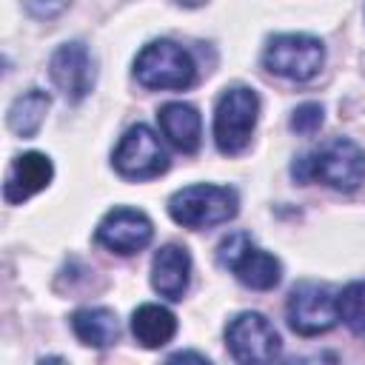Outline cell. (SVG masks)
Listing matches in <instances>:
<instances>
[{"instance_id":"12","label":"cell","mask_w":365,"mask_h":365,"mask_svg":"<svg viewBox=\"0 0 365 365\" xmlns=\"http://www.w3.org/2000/svg\"><path fill=\"white\" fill-rule=\"evenodd\" d=\"M54 177V163L43 154V151H26L17 154L6 171V182H3V200L9 205H17L34 194H40L43 188H48Z\"/></svg>"},{"instance_id":"11","label":"cell","mask_w":365,"mask_h":365,"mask_svg":"<svg viewBox=\"0 0 365 365\" xmlns=\"http://www.w3.org/2000/svg\"><path fill=\"white\" fill-rule=\"evenodd\" d=\"M48 74L68 103H80L83 97H88V91L94 88V63L86 43L71 40L57 46L48 60Z\"/></svg>"},{"instance_id":"2","label":"cell","mask_w":365,"mask_h":365,"mask_svg":"<svg viewBox=\"0 0 365 365\" xmlns=\"http://www.w3.org/2000/svg\"><path fill=\"white\" fill-rule=\"evenodd\" d=\"M240 211V197L228 185H214V182H197L185 185L171 194L168 200V214L177 225L200 231V228H214L228 220H234Z\"/></svg>"},{"instance_id":"3","label":"cell","mask_w":365,"mask_h":365,"mask_svg":"<svg viewBox=\"0 0 365 365\" xmlns=\"http://www.w3.org/2000/svg\"><path fill=\"white\" fill-rule=\"evenodd\" d=\"M134 77L154 91H182L197 80L194 57L174 40H151L134 60Z\"/></svg>"},{"instance_id":"14","label":"cell","mask_w":365,"mask_h":365,"mask_svg":"<svg viewBox=\"0 0 365 365\" xmlns=\"http://www.w3.org/2000/svg\"><path fill=\"white\" fill-rule=\"evenodd\" d=\"M157 123H160V131L163 137L182 154H194L202 143V120H200V111L191 106V103H165L160 111H157Z\"/></svg>"},{"instance_id":"6","label":"cell","mask_w":365,"mask_h":365,"mask_svg":"<svg viewBox=\"0 0 365 365\" xmlns=\"http://www.w3.org/2000/svg\"><path fill=\"white\" fill-rule=\"evenodd\" d=\"M322 63H325V46L311 34H274L262 51V66L271 74L294 83L314 80Z\"/></svg>"},{"instance_id":"20","label":"cell","mask_w":365,"mask_h":365,"mask_svg":"<svg viewBox=\"0 0 365 365\" xmlns=\"http://www.w3.org/2000/svg\"><path fill=\"white\" fill-rule=\"evenodd\" d=\"M71 6V0H23V9L37 20H51L63 14Z\"/></svg>"},{"instance_id":"10","label":"cell","mask_w":365,"mask_h":365,"mask_svg":"<svg viewBox=\"0 0 365 365\" xmlns=\"http://www.w3.org/2000/svg\"><path fill=\"white\" fill-rule=\"evenodd\" d=\"M151 237H154V225L148 214L140 208H128V205L111 208L94 228V242L120 257L143 251L151 242Z\"/></svg>"},{"instance_id":"8","label":"cell","mask_w":365,"mask_h":365,"mask_svg":"<svg viewBox=\"0 0 365 365\" xmlns=\"http://www.w3.org/2000/svg\"><path fill=\"white\" fill-rule=\"evenodd\" d=\"M285 319H288V328L299 336L325 334L339 319L336 294L322 282H299L288 294Z\"/></svg>"},{"instance_id":"7","label":"cell","mask_w":365,"mask_h":365,"mask_svg":"<svg viewBox=\"0 0 365 365\" xmlns=\"http://www.w3.org/2000/svg\"><path fill=\"white\" fill-rule=\"evenodd\" d=\"M111 165L123 180L140 182V180H154L163 171H168V154H165L157 131L148 128L145 123H137L120 137V143L111 154Z\"/></svg>"},{"instance_id":"18","label":"cell","mask_w":365,"mask_h":365,"mask_svg":"<svg viewBox=\"0 0 365 365\" xmlns=\"http://www.w3.org/2000/svg\"><path fill=\"white\" fill-rule=\"evenodd\" d=\"M336 308H339V319L348 325V331L356 336H365V279L345 285L336 294Z\"/></svg>"},{"instance_id":"17","label":"cell","mask_w":365,"mask_h":365,"mask_svg":"<svg viewBox=\"0 0 365 365\" xmlns=\"http://www.w3.org/2000/svg\"><path fill=\"white\" fill-rule=\"evenodd\" d=\"M48 106H51V94H48V91H43V88H29V91H23V94L14 97V103L9 106V117H6V120H9V128H11L17 137H23V140L34 137V134L40 131L46 114H48Z\"/></svg>"},{"instance_id":"13","label":"cell","mask_w":365,"mask_h":365,"mask_svg":"<svg viewBox=\"0 0 365 365\" xmlns=\"http://www.w3.org/2000/svg\"><path fill=\"white\" fill-rule=\"evenodd\" d=\"M188 282H191V254L177 242L163 245L151 259V288L160 297L177 302L185 297Z\"/></svg>"},{"instance_id":"22","label":"cell","mask_w":365,"mask_h":365,"mask_svg":"<svg viewBox=\"0 0 365 365\" xmlns=\"http://www.w3.org/2000/svg\"><path fill=\"white\" fill-rule=\"evenodd\" d=\"M180 6H188V9H197V6H202V3H208V0H177Z\"/></svg>"},{"instance_id":"5","label":"cell","mask_w":365,"mask_h":365,"mask_svg":"<svg viewBox=\"0 0 365 365\" xmlns=\"http://www.w3.org/2000/svg\"><path fill=\"white\" fill-rule=\"evenodd\" d=\"M217 262L251 291H271L282 279V262L262 251L245 231H234L217 245Z\"/></svg>"},{"instance_id":"15","label":"cell","mask_w":365,"mask_h":365,"mask_svg":"<svg viewBox=\"0 0 365 365\" xmlns=\"http://www.w3.org/2000/svg\"><path fill=\"white\" fill-rule=\"evenodd\" d=\"M131 334L143 348H163L177 334V317L157 302H143L131 314Z\"/></svg>"},{"instance_id":"1","label":"cell","mask_w":365,"mask_h":365,"mask_svg":"<svg viewBox=\"0 0 365 365\" xmlns=\"http://www.w3.org/2000/svg\"><path fill=\"white\" fill-rule=\"evenodd\" d=\"M291 177L302 185L325 182L336 191H356L365 180V151L348 137H334L325 145L297 157Z\"/></svg>"},{"instance_id":"9","label":"cell","mask_w":365,"mask_h":365,"mask_svg":"<svg viewBox=\"0 0 365 365\" xmlns=\"http://www.w3.org/2000/svg\"><path fill=\"white\" fill-rule=\"evenodd\" d=\"M225 345L237 362H271L282 351L274 322L259 311H242L225 325Z\"/></svg>"},{"instance_id":"19","label":"cell","mask_w":365,"mask_h":365,"mask_svg":"<svg viewBox=\"0 0 365 365\" xmlns=\"http://www.w3.org/2000/svg\"><path fill=\"white\" fill-rule=\"evenodd\" d=\"M322 123H325V108L319 103H302L291 114V131H297L302 137L317 134L322 128Z\"/></svg>"},{"instance_id":"16","label":"cell","mask_w":365,"mask_h":365,"mask_svg":"<svg viewBox=\"0 0 365 365\" xmlns=\"http://www.w3.org/2000/svg\"><path fill=\"white\" fill-rule=\"evenodd\" d=\"M71 331L83 345L108 348L120 336V322L111 308H80L71 314Z\"/></svg>"},{"instance_id":"21","label":"cell","mask_w":365,"mask_h":365,"mask_svg":"<svg viewBox=\"0 0 365 365\" xmlns=\"http://www.w3.org/2000/svg\"><path fill=\"white\" fill-rule=\"evenodd\" d=\"M180 359H197V362H208V356L194 354V351H180V354H171V356H168V362H180Z\"/></svg>"},{"instance_id":"4","label":"cell","mask_w":365,"mask_h":365,"mask_svg":"<svg viewBox=\"0 0 365 365\" xmlns=\"http://www.w3.org/2000/svg\"><path fill=\"white\" fill-rule=\"evenodd\" d=\"M259 117V97L248 86H231L214 106V143L220 154H242Z\"/></svg>"}]
</instances>
